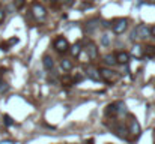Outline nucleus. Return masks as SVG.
<instances>
[{
    "mask_svg": "<svg viewBox=\"0 0 155 144\" xmlns=\"http://www.w3.org/2000/svg\"><path fill=\"white\" fill-rule=\"evenodd\" d=\"M128 132H130V140H137L140 137V132H142V128L137 122V119L134 116H128Z\"/></svg>",
    "mask_w": 155,
    "mask_h": 144,
    "instance_id": "f257e3e1",
    "label": "nucleus"
},
{
    "mask_svg": "<svg viewBox=\"0 0 155 144\" xmlns=\"http://www.w3.org/2000/svg\"><path fill=\"white\" fill-rule=\"evenodd\" d=\"M100 75H101V80L105 81V83H108V84H114V83H117V80H119V74H117L116 71L110 69V68L100 69Z\"/></svg>",
    "mask_w": 155,
    "mask_h": 144,
    "instance_id": "f03ea898",
    "label": "nucleus"
},
{
    "mask_svg": "<svg viewBox=\"0 0 155 144\" xmlns=\"http://www.w3.org/2000/svg\"><path fill=\"white\" fill-rule=\"evenodd\" d=\"M128 27V20L127 18H117L111 21V29L114 35H122Z\"/></svg>",
    "mask_w": 155,
    "mask_h": 144,
    "instance_id": "7ed1b4c3",
    "label": "nucleus"
},
{
    "mask_svg": "<svg viewBox=\"0 0 155 144\" xmlns=\"http://www.w3.org/2000/svg\"><path fill=\"white\" fill-rule=\"evenodd\" d=\"M111 131H113V134L117 137V138H120V140H130V132H128V128L124 125V123H120V122H117L116 123V126L114 128H111Z\"/></svg>",
    "mask_w": 155,
    "mask_h": 144,
    "instance_id": "20e7f679",
    "label": "nucleus"
},
{
    "mask_svg": "<svg viewBox=\"0 0 155 144\" xmlns=\"http://www.w3.org/2000/svg\"><path fill=\"white\" fill-rule=\"evenodd\" d=\"M53 45H54V50H56L59 54H63V53L69 51V44H68L66 38H63V36H59V38H56Z\"/></svg>",
    "mask_w": 155,
    "mask_h": 144,
    "instance_id": "39448f33",
    "label": "nucleus"
},
{
    "mask_svg": "<svg viewBox=\"0 0 155 144\" xmlns=\"http://www.w3.org/2000/svg\"><path fill=\"white\" fill-rule=\"evenodd\" d=\"M32 12H33V17H35L38 21H44V20H45L47 12H45V8H44L41 3H33V5H32Z\"/></svg>",
    "mask_w": 155,
    "mask_h": 144,
    "instance_id": "423d86ee",
    "label": "nucleus"
},
{
    "mask_svg": "<svg viewBox=\"0 0 155 144\" xmlns=\"http://www.w3.org/2000/svg\"><path fill=\"white\" fill-rule=\"evenodd\" d=\"M104 116L108 117V119H113V117L119 116V105H117V102L108 104V105L105 107V110H104Z\"/></svg>",
    "mask_w": 155,
    "mask_h": 144,
    "instance_id": "0eeeda50",
    "label": "nucleus"
},
{
    "mask_svg": "<svg viewBox=\"0 0 155 144\" xmlns=\"http://www.w3.org/2000/svg\"><path fill=\"white\" fill-rule=\"evenodd\" d=\"M134 30H136V35H137V38H139V39H146V38H149V36H151V30H149L145 24L137 26Z\"/></svg>",
    "mask_w": 155,
    "mask_h": 144,
    "instance_id": "6e6552de",
    "label": "nucleus"
},
{
    "mask_svg": "<svg viewBox=\"0 0 155 144\" xmlns=\"http://www.w3.org/2000/svg\"><path fill=\"white\" fill-rule=\"evenodd\" d=\"M84 51L87 53V57L89 59H97L98 57V48L97 45L94 44V42H86V45H84Z\"/></svg>",
    "mask_w": 155,
    "mask_h": 144,
    "instance_id": "1a4fd4ad",
    "label": "nucleus"
},
{
    "mask_svg": "<svg viewBox=\"0 0 155 144\" xmlns=\"http://www.w3.org/2000/svg\"><path fill=\"white\" fill-rule=\"evenodd\" d=\"M84 72H86V75H87L91 80H94V81H101V75H100V71H98V69H95V68H92V66H86V68H84Z\"/></svg>",
    "mask_w": 155,
    "mask_h": 144,
    "instance_id": "9d476101",
    "label": "nucleus"
},
{
    "mask_svg": "<svg viewBox=\"0 0 155 144\" xmlns=\"http://www.w3.org/2000/svg\"><path fill=\"white\" fill-rule=\"evenodd\" d=\"M114 56H116V62H117L119 65H128L130 60H131V54H130V53H125V51H119V53L114 54Z\"/></svg>",
    "mask_w": 155,
    "mask_h": 144,
    "instance_id": "9b49d317",
    "label": "nucleus"
},
{
    "mask_svg": "<svg viewBox=\"0 0 155 144\" xmlns=\"http://www.w3.org/2000/svg\"><path fill=\"white\" fill-rule=\"evenodd\" d=\"M83 30H84V33H86V35H92V33L97 30V21H95V20L87 21V23L83 26Z\"/></svg>",
    "mask_w": 155,
    "mask_h": 144,
    "instance_id": "f8f14e48",
    "label": "nucleus"
},
{
    "mask_svg": "<svg viewBox=\"0 0 155 144\" xmlns=\"http://www.w3.org/2000/svg\"><path fill=\"white\" fill-rule=\"evenodd\" d=\"M131 57H136V59L145 57V48L140 47V45H134L131 50Z\"/></svg>",
    "mask_w": 155,
    "mask_h": 144,
    "instance_id": "ddd939ff",
    "label": "nucleus"
},
{
    "mask_svg": "<svg viewBox=\"0 0 155 144\" xmlns=\"http://www.w3.org/2000/svg\"><path fill=\"white\" fill-rule=\"evenodd\" d=\"M42 65H44V68L47 69V71H51L53 68H54V62H53V59L50 56H44V59H42Z\"/></svg>",
    "mask_w": 155,
    "mask_h": 144,
    "instance_id": "4468645a",
    "label": "nucleus"
},
{
    "mask_svg": "<svg viewBox=\"0 0 155 144\" xmlns=\"http://www.w3.org/2000/svg\"><path fill=\"white\" fill-rule=\"evenodd\" d=\"M104 63H105L107 66H114V65H117L116 56H114V54H107V56L104 57Z\"/></svg>",
    "mask_w": 155,
    "mask_h": 144,
    "instance_id": "2eb2a0df",
    "label": "nucleus"
},
{
    "mask_svg": "<svg viewBox=\"0 0 155 144\" xmlns=\"http://www.w3.org/2000/svg\"><path fill=\"white\" fill-rule=\"evenodd\" d=\"M80 51H81V44L80 42H75L72 47H69V53H71L72 57H77L80 54Z\"/></svg>",
    "mask_w": 155,
    "mask_h": 144,
    "instance_id": "dca6fc26",
    "label": "nucleus"
},
{
    "mask_svg": "<svg viewBox=\"0 0 155 144\" xmlns=\"http://www.w3.org/2000/svg\"><path fill=\"white\" fill-rule=\"evenodd\" d=\"M60 66H62V69L66 71V72H69V71L72 69V63H71V60H68V59L60 60Z\"/></svg>",
    "mask_w": 155,
    "mask_h": 144,
    "instance_id": "f3484780",
    "label": "nucleus"
},
{
    "mask_svg": "<svg viewBox=\"0 0 155 144\" xmlns=\"http://www.w3.org/2000/svg\"><path fill=\"white\" fill-rule=\"evenodd\" d=\"M145 57H148V59H154L155 57V47H152V45L145 47Z\"/></svg>",
    "mask_w": 155,
    "mask_h": 144,
    "instance_id": "a211bd4d",
    "label": "nucleus"
},
{
    "mask_svg": "<svg viewBox=\"0 0 155 144\" xmlns=\"http://www.w3.org/2000/svg\"><path fill=\"white\" fill-rule=\"evenodd\" d=\"M84 80V74L83 72H75L74 75H72V83L74 84H77V83H80V81H83Z\"/></svg>",
    "mask_w": 155,
    "mask_h": 144,
    "instance_id": "6ab92c4d",
    "label": "nucleus"
},
{
    "mask_svg": "<svg viewBox=\"0 0 155 144\" xmlns=\"http://www.w3.org/2000/svg\"><path fill=\"white\" fill-rule=\"evenodd\" d=\"M6 92H9V84L5 81H0V95H5Z\"/></svg>",
    "mask_w": 155,
    "mask_h": 144,
    "instance_id": "aec40b11",
    "label": "nucleus"
},
{
    "mask_svg": "<svg viewBox=\"0 0 155 144\" xmlns=\"http://www.w3.org/2000/svg\"><path fill=\"white\" fill-rule=\"evenodd\" d=\"M24 5H26V0H14V6L17 11H21L24 8Z\"/></svg>",
    "mask_w": 155,
    "mask_h": 144,
    "instance_id": "412c9836",
    "label": "nucleus"
},
{
    "mask_svg": "<svg viewBox=\"0 0 155 144\" xmlns=\"http://www.w3.org/2000/svg\"><path fill=\"white\" fill-rule=\"evenodd\" d=\"M101 45H104V47H108L110 45V36L107 33H104L103 36H101Z\"/></svg>",
    "mask_w": 155,
    "mask_h": 144,
    "instance_id": "4be33fe9",
    "label": "nucleus"
},
{
    "mask_svg": "<svg viewBox=\"0 0 155 144\" xmlns=\"http://www.w3.org/2000/svg\"><path fill=\"white\" fill-rule=\"evenodd\" d=\"M62 84H63L65 87H71L74 83H72V78H69V77H63V78H62Z\"/></svg>",
    "mask_w": 155,
    "mask_h": 144,
    "instance_id": "5701e85b",
    "label": "nucleus"
},
{
    "mask_svg": "<svg viewBox=\"0 0 155 144\" xmlns=\"http://www.w3.org/2000/svg\"><path fill=\"white\" fill-rule=\"evenodd\" d=\"M3 122H5V125H6V126H12V125H14L12 117H11V116H8V114H5V116H3Z\"/></svg>",
    "mask_w": 155,
    "mask_h": 144,
    "instance_id": "b1692460",
    "label": "nucleus"
},
{
    "mask_svg": "<svg viewBox=\"0 0 155 144\" xmlns=\"http://www.w3.org/2000/svg\"><path fill=\"white\" fill-rule=\"evenodd\" d=\"M0 48H2L3 51H8V50H9V44H8V42H2V44H0Z\"/></svg>",
    "mask_w": 155,
    "mask_h": 144,
    "instance_id": "393cba45",
    "label": "nucleus"
},
{
    "mask_svg": "<svg viewBox=\"0 0 155 144\" xmlns=\"http://www.w3.org/2000/svg\"><path fill=\"white\" fill-rule=\"evenodd\" d=\"M17 42H18V38H12V39H9V41H8L9 47H11V45H14V44H17Z\"/></svg>",
    "mask_w": 155,
    "mask_h": 144,
    "instance_id": "a878e982",
    "label": "nucleus"
},
{
    "mask_svg": "<svg viewBox=\"0 0 155 144\" xmlns=\"http://www.w3.org/2000/svg\"><path fill=\"white\" fill-rule=\"evenodd\" d=\"M3 21H5V11L0 9V24H2Z\"/></svg>",
    "mask_w": 155,
    "mask_h": 144,
    "instance_id": "bb28decb",
    "label": "nucleus"
},
{
    "mask_svg": "<svg viewBox=\"0 0 155 144\" xmlns=\"http://www.w3.org/2000/svg\"><path fill=\"white\" fill-rule=\"evenodd\" d=\"M151 35H152V36H154V38H155V26H154V27H152V29H151Z\"/></svg>",
    "mask_w": 155,
    "mask_h": 144,
    "instance_id": "cd10ccee",
    "label": "nucleus"
},
{
    "mask_svg": "<svg viewBox=\"0 0 155 144\" xmlns=\"http://www.w3.org/2000/svg\"><path fill=\"white\" fill-rule=\"evenodd\" d=\"M154 137H155V131H154ZM154 144H155V143H154Z\"/></svg>",
    "mask_w": 155,
    "mask_h": 144,
    "instance_id": "c85d7f7f",
    "label": "nucleus"
},
{
    "mask_svg": "<svg viewBox=\"0 0 155 144\" xmlns=\"http://www.w3.org/2000/svg\"><path fill=\"white\" fill-rule=\"evenodd\" d=\"M50 2H56V0H50Z\"/></svg>",
    "mask_w": 155,
    "mask_h": 144,
    "instance_id": "c756f323",
    "label": "nucleus"
}]
</instances>
